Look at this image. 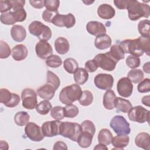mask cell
Wrapping results in <instances>:
<instances>
[{
  "label": "cell",
  "instance_id": "cell-47",
  "mask_svg": "<svg viewBox=\"0 0 150 150\" xmlns=\"http://www.w3.org/2000/svg\"><path fill=\"white\" fill-rule=\"evenodd\" d=\"M76 23V19L74 16L69 13L67 15H64V26L66 28H70L74 26Z\"/></svg>",
  "mask_w": 150,
  "mask_h": 150
},
{
  "label": "cell",
  "instance_id": "cell-20",
  "mask_svg": "<svg viewBox=\"0 0 150 150\" xmlns=\"http://www.w3.org/2000/svg\"><path fill=\"white\" fill-rule=\"evenodd\" d=\"M135 145L144 149H150V135L147 132H140L135 138Z\"/></svg>",
  "mask_w": 150,
  "mask_h": 150
},
{
  "label": "cell",
  "instance_id": "cell-22",
  "mask_svg": "<svg viewBox=\"0 0 150 150\" xmlns=\"http://www.w3.org/2000/svg\"><path fill=\"white\" fill-rule=\"evenodd\" d=\"M54 48L59 54H64L69 50V42L66 38L64 37H59L54 41Z\"/></svg>",
  "mask_w": 150,
  "mask_h": 150
},
{
  "label": "cell",
  "instance_id": "cell-8",
  "mask_svg": "<svg viewBox=\"0 0 150 150\" xmlns=\"http://www.w3.org/2000/svg\"><path fill=\"white\" fill-rule=\"evenodd\" d=\"M128 117L130 121L138 123H144L149 121V111L142 106L137 105L132 107L128 112Z\"/></svg>",
  "mask_w": 150,
  "mask_h": 150
},
{
  "label": "cell",
  "instance_id": "cell-10",
  "mask_svg": "<svg viewBox=\"0 0 150 150\" xmlns=\"http://www.w3.org/2000/svg\"><path fill=\"white\" fill-rule=\"evenodd\" d=\"M25 133L28 138L35 142L40 141L45 137L40 126L32 122L26 124L25 127Z\"/></svg>",
  "mask_w": 150,
  "mask_h": 150
},
{
  "label": "cell",
  "instance_id": "cell-4",
  "mask_svg": "<svg viewBox=\"0 0 150 150\" xmlns=\"http://www.w3.org/2000/svg\"><path fill=\"white\" fill-rule=\"evenodd\" d=\"M81 132V125L78 123L64 121L61 122L60 124L59 135L67 138L73 141L77 142V138Z\"/></svg>",
  "mask_w": 150,
  "mask_h": 150
},
{
  "label": "cell",
  "instance_id": "cell-15",
  "mask_svg": "<svg viewBox=\"0 0 150 150\" xmlns=\"http://www.w3.org/2000/svg\"><path fill=\"white\" fill-rule=\"evenodd\" d=\"M87 31L91 35L97 36L106 33L105 26L98 21H90L86 25Z\"/></svg>",
  "mask_w": 150,
  "mask_h": 150
},
{
  "label": "cell",
  "instance_id": "cell-30",
  "mask_svg": "<svg viewBox=\"0 0 150 150\" xmlns=\"http://www.w3.org/2000/svg\"><path fill=\"white\" fill-rule=\"evenodd\" d=\"M30 120L29 114L26 111L18 112L14 117V121L17 125L23 126L29 122Z\"/></svg>",
  "mask_w": 150,
  "mask_h": 150
},
{
  "label": "cell",
  "instance_id": "cell-55",
  "mask_svg": "<svg viewBox=\"0 0 150 150\" xmlns=\"http://www.w3.org/2000/svg\"><path fill=\"white\" fill-rule=\"evenodd\" d=\"M11 1L12 5V9L13 10V11L23 8V6L25 4V1L24 0H14Z\"/></svg>",
  "mask_w": 150,
  "mask_h": 150
},
{
  "label": "cell",
  "instance_id": "cell-61",
  "mask_svg": "<svg viewBox=\"0 0 150 150\" xmlns=\"http://www.w3.org/2000/svg\"><path fill=\"white\" fill-rule=\"evenodd\" d=\"M144 71L146 73H149V62H147L144 64L143 66Z\"/></svg>",
  "mask_w": 150,
  "mask_h": 150
},
{
  "label": "cell",
  "instance_id": "cell-17",
  "mask_svg": "<svg viewBox=\"0 0 150 150\" xmlns=\"http://www.w3.org/2000/svg\"><path fill=\"white\" fill-rule=\"evenodd\" d=\"M97 14L101 19H110L115 16V11L114 8L110 4H103L98 7Z\"/></svg>",
  "mask_w": 150,
  "mask_h": 150
},
{
  "label": "cell",
  "instance_id": "cell-51",
  "mask_svg": "<svg viewBox=\"0 0 150 150\" xmlns=\"http://www.w3.org/2000/svg\"><path fill=\"white\" fill-rule=\"evenodd\" d=\"M12 8V5L11 1H0V12L1 13L10 11Z\"/></svg>",
  "mask_w": 150,
  "mask_h": 150
},
{
  "label": "cell",
  "instance_id": "cell-34",
  "mask_svg": "<svg viewBox=\"0 0 150 150\" xmlns=\"http://www.w3.org/2000/svg\"><path fill=\"white\" fill-rule=\"evenodd\" d=\"M78 101L81 105L88 106L93 103V95L90 91L84 90L82 91L81 96Z\"/></svg>",
  "mask_w": 150,
  "mask_h": 150
},
{
  "label": "cell",
  "instance_id": "cell-12",
  "mask_svg": "<svg viewBox=\"0 0 150 150\" xmlns=\"http://www.w3.org/2000/svg\"><path fill=\"white\" fill-rule=\"evenodd\" d=\"M117 89L120 96L125 98L129 97L132 93L133 84L128 77H122L117 83Z\"/></svg>",
  "mask_w": 150,
  "mask_h": 150
},
{
  "label": "cell",
  "instance_id": "cell-62",
  "mask_svg": "<svg viewBox=\"0 0 150 150\" xmlns=\"http://www.w3.org/2000/svg\"><path fill=\"white\" fill-rule=\"evenodd\" d=\"M94 2V1H91V2H90V1H83V2H84V4H86V5H90V4H92V3H93Z\"/></svg>",
  "mask_w": 150,
  "mask_h": 150
},
{
  "label": "cell",
  "instance_id": "cell-40",
  "mask_svg": "<svg viewBox=\"0 0 150 150\" xmlns=\"http://www.w3.org/2000/svg\"><path fill=\"white\" fill-rule=\"evenodd\" d=\"M50 115L56 120H63L64 117V107L61 106H55L50 110Z\"/></svg>",
  "mask_w": 150,
  "mask_h": 150
},
{
  "label": "cell",
  "instance_id": "cell-13",
  "mask_svg": "<svg viewBox=\"0 0 150 150\" xmlns=\"http://www.w3.org/2000/svg\"><path fill=\"white\" fill-rule=\"evenodd\" d=\"M60 120L49 121L45 122L42 125V131L45 137H52L59 135Z\"/></svg>",
  "mask_w": 150,
  "mask_h": 150
},
{
  "label": "cell",
  "instance_id": "cell-21",
  "mask_svg": "<svg viewBox=\"0 0 150 150\" xmlns=\"http://www.w3.org/2000/svg\"><path fill=\"white\" fill-rule=\"evenodd\" d=\"M111 39L106 33L96 36L94 40L95 47L100 50H104L110 47L111 45Z\"/></svg>",
  "mask_w": 150,
  "mask_h": 150
},
{
  "label": "cell",
  "instance_id": "cell-5",
  "mask_svg": "<svg viewBox=\"0 0 150 150\" xmlns=\"http://www.w3.org/2000/svg\"><path fill=\"white\" fill-rule=\"evenodd\" d=\"M28 29L30 33L38 37L40 41L47 42L52 35L50 28L38 21L32 22L29 25Z\"/></svg>",
  "mask_w": 150,
  "mask_h": 150
},
{
  "label": "cell",
  "instance_id": "cell-54",
  "mask_svg": "<svg viewBox=\"0 0 150 150\" xmlns=\"http://www.w3.org/2000/svg\"><path fill=\"white\" fill-rule=\"evenodd\" d=\"M130 0H115L114 3L115 6L120 9H127Z\"/></svg>",
  "mask_w": 150,
  "mask_h": 150
},
{
  "label": "cell",
  "instance_id": "cell-36",
  "mask_svg": "<svg viewBox=\"0 0 150 150\" xmlns=\"http://www.w3.org/2000/svg\"><path fill=\"white\" fill-rule=\"evenodd\" d=\"M79 112L78 107L74 104L66 105V106L64 107V117L67 118H74L78 115Z\"/></svg>",
  "mask_w": 150,
  "mask_h": 150
},
{
  "label": "cell",
  "instance_id": "cell-11",
  "mask_svg": "<svg viewBox=\"0 0 150 150\" xmlns=\"http://www.w3.org/2000/svg\"><path fill=\"white\" fill-rule=\"evenodd\" d=\"M94 84L100 90H110L114 84V78L112 75L106 73L98 74L94 77Z\"/></svg>",
  "mask_w": 150,
  "mask_h": 150
},
{
  "label": "cell",
  "instance_id": "cell-42",
  "mask_svg": "<svg viewBox=\"0 0 150 150\" xmlns=\"http://www.w3.org/2000/svg\"><path fill=\"white\" fill-rule=\"evenodd\" d=\"M125 63L128 67L131 69H135L139 66L141 61L139 57L129 55L127 57Z\"/></svg>",
  "mask_w": 150,
  "mask_h": 150
},
{
  "label": "cell",
  "instance_id": "cell-59",
  "mask_svg": "<svg viewBox=\"0 0 150 150\" xmlns=\"http://www.w3.org/2000/svg\"><path fill=\"white\" fill-rule=\"evenodd\" d=\"M9 146L6 141L1 140L0 142V149H8Z\"/></svg>",
  "mask_w": 150,
  "mask_h": 150
},
{
  "label": "cell",
  "instance_id": "cell-41",
  "mask_svg": "<svg viewBox=\"0 0 150 150\" xmlns=\"http://www.w3.org/2000/svg\"><path fill=\"white\" fill-rule=\"evenodd\" d=\"M12 50H11L9 46L3 40L0 41V58L1 59H6L8 58L11 53Z\"/></svg>",
  "mask_w": 150,
  "mask_h": 150
},
{
  "label": "cell",
  "instance_id": "cell-9",
  "mask_svg": "<svg viewBox=\"0 0 150 150\" xmlns=\"http://www.w3.org/2000/svg\"><path fill=\"white\" fill-rule=\"evenodd\" d=\"M21 99L22 106L28 110H33L38 104L37 93L29 88L23 90L21 93Z\"/></svg>",
  "mask_w": 150,
  "mask_h": 150
},
{
  "label": "cell",
  "instance_id": "cell-38",
  "mask_svg": "<svg viewBox=\"0 0 150 150\" xmlns=\"http://www.w3.org/2000/svg\"><path fill=\"white\" fill-rule=\"evenodd\" d=\"M46 65L49 67L57 68L60 67L62 64L61 57L56 54H52L46 60Z\"/></svg>",
  "mask_w": 150,
  "mask_h": 150
},
{
  "label": "cell",
  "instance_id": "cell-23",
  "mask_svg": "<svg viewBox=\"0 0 150 150\" xmlns=\"http://www.w3.org/2000/svg\"><path fill=\"white\" fill-rule=\"evenodd\" d=\"M117 97L114 91L112 90H108L103 96V103L104 108L107 110H112L115 108V100Z\"/></svg>",
  "mask_w": 150,
  "mask_h": 150
},
{
  "label": "cell",
  "instance_id": "cell-6",
  "mask_svg": "<svg viewBox=\"0 0 150 150\" xmlns=\"http://www.w3.org/2000/svg\"><path fill=\"white\" fill-rule=\"evenodd\" d=\"M110 127L117 135H128L131 132L129 124L122 115H115L111 120Z\"/></svg>",
  "mask_w": 150,
  "mask_h": 150
},
{
  "label": "cell",
  "instance_id": "cell-58",
  "mask_svg": "<svg viewBox=\"0 0 150 150\" xmlns=\"http://www.w3.org/2000/svg\"><path fill=\"white\" fill-rule=\"evenodd\" d=\"M149 96H144L141 100V101L142 104L146 106L149 107Z\"/></svg>",
  "mask_w": 150,
  "mask_h": 150
},
{
  "label": "cell",
  "instance_id": "cell-52",
  "mask_svg": "<svg viewBox=\"0 0 150 150\" xmlns=\"http://www.w3.org/2000/svg\"><path fill=\"white\" fill-rule=\"evenodd\" d=\"M58 12H52V11H48V10H45L43 11V12L42 13V18L45 21V22H50L51 23V21L53 19V18L54 17V16L57 14Z\"/></svg>",
  "mask_w": 150,
  "mask_h": 150
},
{
  "label": "cell",
  "instance_id": "cell-29",
  "mask_svg": "<svg viewBox=\"0 0 150 150\" xmlns=\"http://www.w3.org/2000/svg\"><path fill=\"white\" fill-rule=\"evenodd\" d=\"M138 30L141 36L149 38L150 21L148 19H144L139 21L138 24Z\"/></svg>",
  "mask_w": 150,
  "mask_h": 150
},
{
  "label": "cell",
  "instance_id": "cell-49",
  "mask_svg": "<svg viewBox=\"0 0 150 150\" xmlns=\"http://www.w3.org/2000/svg\"><path fill=\"white\" fill-rule=\"evenodd\" d=\"M64 15H61L57 13L53 18L51 23L58 27H64Z\"/></svg>",
  "mask_w": 150,
  "mask_h": 150
},
{
  "label": "cell",
  "instance_id": "cell-31",
  "mask_svg": "<svg viewBox=\"0 0 150 150\" xmlns=\"http://www.w3.org/2000/svg\"><path fill=\"white\" fill-rule=\"evenodd\" d=\"M63 67L67 73L74 74L79 69V64L73 58H67L63 62Z\"/></svg>",
  "mask_w": 150,
  "mask_h": 150
},
{
  "label": "cell",
  "instance_id": "cell-46",
  "mask_svg": "<svg viewBox=\"0 0 150 150\" xmlns=\"http://www.w3.org/2000/svg\"><path fill=\"white\" fill-rule=\"evenodd\" d=\"M60 5L59 0H46L45 1V6L46 10L52 12H57Z\"/></svg>",
  "mask_w": 150,
  "mask_h": 150
},
{
  "label": "cell",
  "instance_id": "cell-48",
  "mask_svg": "<svg viewBox=\"0 0 150 150\" xmlns=\"http://www.w3.org/2000/svg\"><path fill=\"white\" fill-rule=\"evenodd\" d=\"M13 15L16 22H23L26 18V12L23 8L13 11Z\"/></svg>",
  "mask_w": 150,
  "mask_h": 150
},
{
  "label": "cell",
  "instance_id": "cell-19",
  "mask_svg": "<svg viewBox=\"0 0 150 150\" xmlns=\"http://www.w3.org/2000/svg\"><path fill=\"white\" fill-rule=\"evenodd\" d=\"M28 51L27 47L22 44H19L15 46L11 52L12 58L16 61L24 60L28 56Z\"/></svg>",
  "mask_w": 150,
  "mask_h": 150
},
{
  "label": "cell",
  "instance_id": "cell-28",
  "mask_svg": "<svg viewBox=\"0 0 150 150\" xmlns=\"http://www.w3.org/2000/svg\"><path fill=\"white\" fill-rule=\"evenodd\" d=\"M73 78L77 84L83 85L88 80V73L86 69L80 67L74 73Z\"/></svg>",
  "mask_w": 150,
  "mask_h": 150
},
{
  "label": "cell",
  "instance_id": "cell-33",
  "mask_svg": "<svg viewBox=\"0 0 150 150\" xmlns=\"http://www.w3.org/2000/svg\"><path fill=\"white\" fill-rule=\"evenodd\" d=\"M52 105L51 103L48 100H43L41 101L36 106V111L41 115H46L51 110Z\"/></svg>",
  "mask_w": 150,
  "mask_h": 150
},
{
  "label": "cell",
  "instance_id": "cell-39",
  "mask_svg": "<svg viewBox=\"0 0 150 150\" xmlns=\"http://www.w3.org/2000/svg\"><path fill=\"white\" fill-rule=\"evenodd\" d=\"M47 83L52 85L56 90L59 87L60 80L59 77L53 72L48 71L47 73Z\"/></svg>",
  "mask_w": 150,
  "mask_h": 150
},
{
  "label": "cell",
  "instance_id": "cell-25",
  "mask_svg": "<svg viewBox=\"0 0 150 150\" xmlns=\"http://www.w3.org/2000/svg\"><path fill=\"white\" fill-rule=\"evenodd\" d=\"M93 137L94 135H93L90 132L81 131V132L79 135L77 140V144L81 148H88L91 144Z\"/></svg>",
  "mask_w": 150,
  "mask_h": 150
},
{
  "label": "cell",
  "instance_id": "cell-44",
  "mask_svg": "<svg viewBox=\"0 0 150 150\" xmlns=\"http://www.w3.org/2000/svg\"><path fill=\"white\" fill-rule=\"evenodd\" d=\"M81 131L89 132L93 135H94L96 133V127L91 121L88 120H84L81 122Z\"/></svg>",
  "mask_w": 150,
  "mask_h": 150
},
{
  "label": "cell",
  "instance_id": "cell-43",
  "mask_svg": "<svg viewBox=\"0 0 150 150\" xmlns=\"http://www.w3.org/2000/svg\"><path fill=\"white\" fill-rule=\"evenodd\" d=\"M12 97V93L6 88H1L0 90V102L5 105L9 103Z\"/></svg>",
  "mask_w": 150,
  "mask_h": 150
},
{
  "label": "cell",
  "instance_id": "cell-53",
  "mask_svg": "<svg viewBox=\"0 0 150 150\" xmlns=\"http://www.w3.org/2000/svg\"><path fill=\"white\" fill-rule=\"evenodd\" d=\"M20 100H21V98H20V97L19 95H18L16 93H12V97L11 101L5 106L9 107V108L15 107L18 105V104L20 102Z\"/></svg>",
  "mask_w": 150,
  "mask_h": 150
},
{
  "label": "cell",
  "instance_id": "cell-37",
  "mask_svg": "<svg viewBox=\"0 0 150 150\" xmlns=\"http://www.w3.org/2000/svg\"><path fill=\"white\" fill-rule=\"evenodd\" d=\"M0 21L1 23L6 25H14L16 22L14 18L13 12L11 11L1 13L0 16Z\"/></svg>",
  "mask_w": 150,
  "mask_h": 150
},
{
  "label": "cell",
  "instance_id": "cell-45",
  "mask_svg": "<svg viewBox=\"0 0 150 150\" xmlns=\"http://www.w3.org/2000/svg\"><path fill=\"white\" fill-rule=\"evenodd\" d=\"M138 91L141 93H148L150 91V80L146 78L139 82L137 87Z\"/></svg>",
  "mask_w": 150,
  "mask_h": 150
},
{
  "label": "cell",
  "instance_id": "cell-1",
  "mask_svg": "<svg viewBox=\"0 0 150 150\" xmlns=\"http://www.w3.org/2000/svg\"><path fill=\"white\" fill-rule=\"evenodd\" d=\"M149 38L139 36L135 39H125L120 43V47L124 53L139 57L144 53L149 56Z\"/></svg>",
  "mask_w": 150,
  "mask_h": 150
},
{
  "label": "cell",
  "instance_id": "cell-7",
  "mask_svg": "<svg viewBox=\"0 0 150 150\" xmlns=\"http://www.w3.org/2000/svg\"><path fill=\"white\" fill-rule=\"evenodd\" d=\"M93 59L97 62L99 67L108 71H113L118 62L112 57L109 52L105 53H99Z\"/></svg>",
  "mask_w": 150,
  "mask_h": 150
},
{
  "label": "cell",
  "instance_id": "cell-3",
  "mask_svg": "<svg viewBox=\"0 0 150 150\" xmlns=\"http://www.w3.org/2000/svg\"><path fill=\"white\" fill-rule=\"evenodd\" d=\"M82 94L81 88L77 84H73L62 88L59 94L60 101L65 104H71L77 101Z\"/></svg>",
  "mask_w": 150,
  "mask_h": 150
},
{
  "label": "cell",
  "instance_id": "cell-2",
  "mask_svg": "<svg viewBox=\"0 0 150 150\" xmlns=\"http://www.w3.org/2000/svg\"><path fill=\"white\" fill-rule=\"evenodd\" d=\"M128 18L135 21L142 17L148 18L150 14V7L148 5L141 3L137 0H130L127 8Z\"/></svg>",
  "mask_w": 150,
  "mask_h": 150
},
{
  "label": "cell",
  "instance_id": "cell-57",
  "mask_svg": "<svg viewBox=\"0 0 150 150\" xmlns=\"http://www.w3.org/2000/svg\"><path fill=\"white\" fill-rule=\"evenodd\" d=\"M53 150H56V149H63V150H67V145L62 141H57L55 142L54 144Z\"/></svg>",
  "mask_w": 150,
  "mask_h": 150
},
{
  "label": "cell",
  "instance_id": "cell-14",
  "mask_svg": "<svg viewBox=\"0 0 150 150\" xmlns=\"http://www.w3.org/2000/svg\"><path fill=\"white\" fill-rule=\"evenodd\" d=\"M36 55L42 59H47L53 54L52 46L47 41H39L35 46Z\"/></svg>",
  "mask_w": 150,
  "mask_h": 150
},
{
  "label": "cell",
  "instance_id": "cell-50",
  "mask_svg": "<svg viewBox=\"0 0 150 150\" xmlns=\"http://www.w3.org/2000/svg\"><path fill=\"white\" fill-rule=\"evenodd\" d=\"M98 67V66L94 59L89 60L87 61L85 63V69L87 70V72L89 73H93L96 71Z\"/></svg>",
  "mask_w": 150,
  "mask_h": 150
},
{
  "label": "cell",
  "instance_id": "cell-18",
  "mask_svg": "<svg viewBox=\"0 0 150 150\" xmlns=\"http://www.w3.org/2000/svg\"><path fill=\"white\" fill-rule=\"evenodd\" d=\"M11 35L14 41L21 42L25 39L26 31L22 25H14L11 29Z\"/></svg>",
  "mask_w": 150,
  "mask_h": 150
},
{
  "label": "cell",
  "instance_id": "cell-24",
  "mask_svg": "<svg viewBox=\"0 0 150 150\" xmlns=\"http://www.w3.org/2000/svg\"><path fill=\"white\" fill-rule=\"evenodd\" d=\"M129 141V138L127 135H118L112 138L111 144L114 147L113 149H124L126 147Z\"/></svg>",
  "mask_w": 150,
  "mask_h": 150
},
{
  "label": "cell",
  "instance_id": "cell-26",
  "mask_svg": "<svg viewBox=\"0 0 150 150\" xmlns=\"http://www.w3.org/2000/svg\"><path fill=\"white\" fill-rule=\"evenodd\" d=\"M132 107L131 102L126 99L121 97H117L115 100V108L117 111L124 113L128 112Z\"/></svg>",
  "mask_w": 150,
  "mask_h": 150
},
{
  "label": "cell",
  "instance_id": "cell-32",
  "mask_svg": "<svg viewBox=\"0 0 150 150\" xmlns=\"http://www.w3.org/2000/svg\"><path fill=\"white\" fill-rule=\"evenodd\" d=\"M144 73L140 69L131 70L127 74V77L134 83H138L144 79Z\"/></svg>",
  "mask_w": 150,
  "mask_h": 150
},
{
  "label": "cell",
  "instance_id": "cell-27",
  "mask_svg": "<svg viewBox=\"0 0 150 150\" xmlns=\"http://www.w3.org/2000/svg\"><path fill=\"white\" fill-rule=\"evenodd\" d=\"M112 138V134L111 131L107 128H103L99 131L97 139L99 143L108 145L111 143Z\"/></svg>",
  "mask_w": 150,
  "mask_h": 150
},
{
  "label": "cell",
  "instance_id": "cell-16",
  "mask_svg": "<svg viewBox=\"0 0 150 150\" xmlns=\"http://www.w3.org/2000/svg\"><path fill=\"white\" fill-rule=\"evenodd\" d=\"M56 89L50 84H46L37 89V94L42 98L46 100H50L54 96Z\"/></svg>",
  "mask_w": 150,
  "mask_h": 150
},
{
  "label": "cell",
  "instance_id": "cell-56",
  "mask_svg": "<svg viewBox=\"0 0 150 150\" xmlns=\"http://www.w3.org/2000/svg\"><path fill=\"white\" fill-rule=\"evenodd\" d=\"M31 6L36 9H41L45 6V1H29Z\"/></svg>",
  "mask_w": 150,
  "mask_h": 150
},
{
  "label": "cell",
  "instance_id": "cell-60",
  "mask_svg": "<svg viewBox=\"0 0 150 150\" xmlns=\"http://www.w3.org/2000/svg\"><path fill=\"white\" fill-rule=\"evenodd\" d=\"M94 149H106V150H107V149H108V148L105 145L100 143L99 144L97 145L94 148Z\"/></svg>",
  "mask_w": 150,
  "mask_h": 150
},
{
  "label": "cell",
  "instance_id": "cell-35",
  "mask_svg": "<svg viewBox=\"0 0 150 150\" xmlns=\"http://www.w3.org/2000/svg\"><path fill=\"white\" fill-rule=\"evenodd\" d=\"M110 54L117 61L123 59L125 57V53L120 47L119 45H113L109 51Z\"/></svg>",
  "mask_w": 150,
  "mask_h": 150
}]
</instances>
